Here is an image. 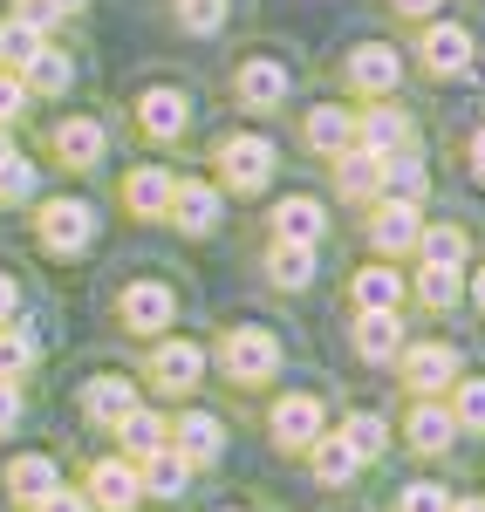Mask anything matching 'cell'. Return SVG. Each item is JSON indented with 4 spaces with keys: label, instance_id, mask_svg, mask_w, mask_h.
I'll list each match as a JSON object with an SVG mask.
<instances>
[{
    "label": "cell",
    "instance_id": "cell-17",
    "mask_svg": "<svg viewBox=\"0 0 485 512\" xmlns=\"http://www.w3.org/2000/svg\"><path fill=\"white\" fill-rule=\"evenodd\" d=\"M55 485H62V472H55L48 458H14V472H7V492H14V506H41Z\"/></svg>",
    "mask_w": 485,
    "mask_h": 512
},
{
    "label": "cell",
    "instance_id": "cell-13",
    "mask_svg": "<svg viewBox=\"0 0 485 512\" xmlns=\"http://www.w3.org/2000/svg\"><path fill=\"white\" fill-rule=\"evenodd\" d=\"M144 492H158V499H178V492H185V485H192V458H185V451H171V444H158V451H151V458H144Z\"/></svg>",
    "mask_w": 485,
    "mask_h": 512
},
{
    "label": "cell",
    "instance_id": "cell-22",
    "mask_svg": "<svg viewBox=\"0 0 485 512\" xmlns=\"http://www.w3.org/2000/svg\"><path fill=\"white\" fill-rule=\"evenodd\" d=\"M383 192L397 198V205H417V198H424V164H417V151H390V158H383Z\"/></svg>",
    "mask_w": 485,
    "mask_h": 512
},
{
    "label": "cell",
    "instance_id": "cell-42",
    "mask_svg": "<svg viewBox=\"0 0 485 512\" xmlns=\"http://www.w3.org/2000/svg\"><path fill=\"white\" fill-rule=\"evenodd\" d=\"M397 512H451V499L438 492V485H410L404 499H397Z\"/></svg>",
    "mask_w": 485,
    "mask_h": 512
},
{
    "label": "cell",
    "instance_id": "cell-49",
    "mask_svg": "<svg viewBox=\"0 0 485 512\" xmlns=\"http://www.w3.org/2000/svg\"><path fill=\"white\" fill-rule=\"evenodd\" d=\"M472 301H479V315H485V267H479V280H472Z\"/></svg>",
    "mask_w": 485,
    "mask_h": 512
},
{
    "label": "cell",
    "instance_id": "cell-18",
    "mask_svg": "<svg viewBox=\"0 0 485 512\" xmlns=\"http://www.w3.org/2000/svg\"><path fill=\"white\" fill-rule=\"evenodd\" d=\"M369 239H376V253H404V246H417V205H383L376 212V226H369Z\"/></svg>",
    "mask_w": 485,
    "mask_h": 512
},
{
    "label": "cell",
    "instance_id": "cell-34",
    "mask_svg": "<svg viewBox=\"0 0 485 512\" xmlns=\"http://www.w3.org/2000/svg\"><path fill=\"white\" fill-rule=\"evenodd\" d=\"M417 239H424V267H465V233L458 226H431Z\"/></svg>",
    "mask_w": 485,
    "mask_h": 512
},
{
    "label": "cell",
    "instance_id": "cell-20",
    "mask_svg": "<svg viewBox=\"0 0 485 512\" xmlns=\"http://www.w3.org/2000/svg\"><path fill=\"white\" fill-rule=\"evenodd\" d=\"M308 144L328 151V158H335V151H349V144H356V117H349V110H335V103L308 110Z\"/></svg>",
    "mask_w": 485,
    "mask_h": 512
},
{
    "label": "cell",
    "instance_id": "cell-3",
    "mask_svg": "<svg viewBox=\"0 0 485 512\" xmlns=\"http://www.w3.org/2000/svg\"><path fill=\"white\" fill-rule=\"evenodd\" d=\"M178 315V294L164 287V280H137V287H123V328L130 335H164Z\"/></svg>",
    "mask_w": 485,
    "mask_h": 512
},
{
    "label": "cell",
    "instance_id": "cell-43",
    "mask_svg": "<svg viewBox=\"0 0 485 512\" xmlns=\"http://www.w3.org/2000/svg\"><path fill=\"white\" fill-rule=\"evenodd\" d=\"M14 14H21V21H35V28H48V21H62V7H55V0H21Z\"/></svg>",
    "mask_w": 485,
    "mask_h": 512
},
{
    "label": "cell",
    "instance_id": "cell-44",
    "mask_svg": "<svg viewBox=\"0 0 485 512\" xmlns=\"http://www.w3.org/2000/svg\"><path fill=\"white\" fill-rule=\"evenodd\" d=\"M35 512H89V499H76V492H62V485H55V492H48Z\"/></svg>",
    "mask_w": 485,
    "mask_h": 512
},
{
    "label": "cell",
    "instance_id": "cell-37",
    "mask_svg": "<svg viewBox=\"0 0 485 512\" xmlns=\"http://www.w3.org/2000/svg\"><path fill=\"white\" fill-rule=\"evenodd\" d=\"M28 198H35V164L0 158V205H28Z\"/></svg>",
    "mask_w": 485,
    "mask_h": 512
},
{
    "label": "cell",
    "instance_id": "cell-29",
    "mask_svg": "<svg viewBox=\"0 0 485 512\" xmlns=\"http://www.w3.org/2000/svg\"><path fill=\"white\" fill-rule=\"evenodd\" d=\"M451 431H458V424H451L445 403H417V410H410V444H417V451H445Z\"/></svg>",
    "mask_w": 485,
    "mask_h": 512
},
{
    "label": "cell",
    "instance_id": "cell-33",
    "mask_svg": "<svg viewBox=\"0 0 485 512\" xmlns=\"http://www.w3.org/2000/svg\"><path fill=\"white\" fill-rule=\"evenodd\" d=\"M69 76H76V69H69V55H55V48H41L35 62H28V89H41V96H55V89H69Z\"/></svg>",
    "mask_w": 485,
    "mask_h": 512
},
{
    "label": "cell",
    "instance_id": "cell-8",
    "mask_svg": "<svg viewBox=\"0 0 485 512\" xmlns=\"http://www.w3.org/2000/svg\"><path fill=\"white\" fill-rule=\"evenodd\" d=\"M397 76H404V62H397V48H390V41H363V48L349 55V82L369 89V96L397 89Z\"/></svg>",
    "mask_w": 485,
    "mask_h": 512
},
{
    "label": "cell",
    "instance_id": "cell-4",
    "mask_svg": "<svg viewBox=\"0 0 485 512\" xmlns=\"http://www.w3.org/2000/svg\"><path fill=\"white\" fill-rule=\"evenodd\" d=\"M219 171L233 178V192H260V185L274 178V144H267V137H233V144L219 151Z\"/></svg>",
    "mask_w": 485,
    "mask_h": 512
},
{
    "label": "cell",
    "instance_id": "cell-52",
    "mask_svg": "<svg viewBox=\"0 0 485 512\" xmlns=\"http://www.w3.org/2000/svg\"><path fill=\"white\" fill-rule=\"evenodd\" d=\"M0 158H14V144H7V130H0Z\"/></svg>",
    "mask_w": 485,
    "mask_h": 512
},
{
    "label": "cell",
    "instance_id": "cell-35",
    "mask_svg": "<svg viewBox=\"0 0 485 512\" xmlns=\"http://www.w3.org/2000/svg\"><path fill=\"white\" fill-rule=\"evenodd\" d=\"M451 424H458V431H485V376H472V383L451 390Z\"/></svg>",
    "mask_w": 485,
    "mask_h": 512
},
{
    "label": "cell",
    "instance_id": "cell-31",
    "mask_svg": "<svg viewBox=\"0 0 485 512\" xmlns=\"http://www.w3.org/2000/svg\"><path fill=\"white\" fill-rule=\"evenodd\" d=\"M342 444H349V451H356V458H383V444H390V424H383V417H376V410H356V417H349V424H342Z\"/></svg>",
    "mask_w": 485,
    "mask_h": 512
},
{
    "label": "cell",
    "instance_id": "cell-10",
    "mask_svg": "<svg viewBox=\"0 0 485 512\" xmlns=\"http://www.w3.org/2000/svg\"><path fill=\"white\" fill-rule=\"evenodd\" d=\"M82 410H89L96 424H117L123 410H137V383H130V376H89V383H82Z\"/></svg>",
    "mask_w": 485,
    "mask_h": 512
},
{
    "label": "cell",
    "instance_id": "cell-24",
    "mask_svg": "<svg viewBox=\"0 0 485 512\" xmlns=\"http://www.w3.org/2000/svg\"><path fill=\"white\" fill-rule=\"evenodd\" d=\"M137 123H144L151 137H178V130H185V96H178V89H151V96L137 103Z\"/></svg>",
    "mask_w": 485,
    "mask_h": 512
},
{
    "label": "cell",
    "instance_id": "cell-2",
    "mask_svg": "<svg viewBox=\"0 0 485 512\" xmlns=\"http://www.w3.org/2000/svg\"><path fill=\"white\" fill-rule=\"evenodd\" d=\"M89 226H96V219H89L82 198H48V205H41V246L62 253V260L89 246Z\"/></svg>",
    "mask_w": 485,
    "mask_h": 512
},
{
    "label": "cell",
    "instance_id": "cell-45",
    "mask_svg": "<svg viewBox=\"0 0 485 512\" xmlns=\"http://www.w3.org/2000/svg\"><path fill=\"white\" fill-rule=\"evenodd\" d=\"M21 424V396H14V383H0V431H14Z\"/></svg>",
    "mask_w": 485,
    "mask_h": 512
},
{
    "label": "cell",
    "instance_id": "cell-28",
    "mask_svg": "<svg viewBox=\"0 0 485 512\" xmlns=\"http://www.w3.org/2000/svg\"><path fill=\"white\" fill-rule=\"evenodd\" d=\"M274 233L315 246V233H322V205H315V198H281V205H274Z\"/></svg>",
    "mask_w": 485,
    "mask_h": 512
},
{
    "label": "cell",
    "instance_id": "cell-25",
    "mask_svg": "<svg viewBox=\"0 0 485 512\" xmlns=\"http://www.w3.org/2000/svg\"><path fill=\"white\" fill-rule=\"evenodd\" d=\"M308 451H315V478H322V485H349V478L363 472V458H356L342 437H315Z\"/></svg>",
    "mask_w": 485,
    "mask_h": 512
},
{
    "label": "cell",
    "instance_id": "cell-38",
    "mask_svg": "<svg viewBox=\"0 0 485 512\" xmlns=\"http://www.w3.org/2000/svg\"><path fill=\"white\" fill-rule=\"evenodd\" d=\"M178 21H185L192 35H212V28L226 21V0H178Z\"/></svg>",
    "mask_w": 485,
    "mask_h": 512
},
{
    "label": "cell",
    "instance_id": "cell-30",
    "mask_svg": "<svg viewBox=\"0 0 485 512\" xmlns=\"http://www.w3.org/2000/svg\"><path fill=\"white\" fill-rule=\"evenodd\" d=\"M117 437H123V451H130V458H151V451L164 444V417H151V410H123Z\"/></svg>",
    "mask_w": 485,
    "mask_h": 512
},
{
    "label": "cell",
    "instance_id": "cell-50",
    "mask_svg": "<svg viewBox=\"0 0 485 512\" xmlns=\"http://www.w3.org/2000/svg\"><path fill=\"white\" fill-rule=\"evenodd\" d=\"M451 512H485V499H458V506H451Z\"/></svg>",
    "mask_w": 485,
    "mask_h": 512
},
{
    "label": "cell",
    "instance_id": "cell-32",
    "mask_svg": "<svg viewBox=\"0 0 485 512\" xmlns=\"http://www.w3.org/2000/svg\"><path fill=\"white\" fill-rule=\"evenodd\" d=\"M363 144L376 151V158H390V151L410 144V123L397 117V110H376V117H363Z\"/></svg>",
    "mask_w": 485,
    "mask_h": 512
},
{
    "label": "cell",
    "instance_id": "cell-46",
    "mask_svg": "<svg viewBox=\"0 0 485 512\" xmlns=\"http://www.w3.org/2000/svg\"><path fill=\"white\" fill-rule=\"evenodd\" d=\"M14 308H21V287L0 274V321H14Z\"/></svg>",
    "mask_w": 485,
    "mask_h": 512
},
{
    "label": "cell",
    "instance_id": "cell-26",
    "mask_svg": "<svg viewBox=\"0 0 485 512\" xmlns=\"http://www.w3.org/2000/svg\"><path fill=\"white\" fill-rule=\"evenodd\" d=\"M35 55H41V28L35 21H21V14L0 21V69H28Z\"/></svg>",
    "mask_w": 485,
    "mask_h": 512
},
{
    "label": "cell",
    "instance_id": "cell-9",
    "mask_svg": "<svg viewBox=\"0 0 485 512\" xmlns=\"http://www.w3.org/2000/svg\"><path fill=\"white\" fill-rule=\"evenodd\" d=\"M171 226L178 233H212V219H219V192L212 185H171Z\"/></svg>",
    "mask_w": 485,
    "mask_h": 512
},
{
    "label": "cell",
    "instance_id": "cell-15",
    "mask_svg": "<svg viewBox=\"0 0 485 512\" xmlns=\"http://www.w3.org/2000/svg\"><path fill=\"white\" fill-rule=\"evenodd\" d=\"M55 158H62V164H76V171H89V164L103 158V123L69 117L62 130H55Z\"/></svg>",
    "mask_w": 485,
    "mask_h": 512
},
{
    "label": "cell",
    "instance_id": "cell-40",
    "mask_svg": "<svg viewBox=\"0 0 485 512\" xmlns=\"http://www.w3.org/2000/svg\"><path fill=\"white\" fill-rule=\"evenodd\" d=\"M417 287H424V301H431V308H451V301H458V267H424Z\"/></svg>",
    "mask_w": 485,
    "mask_h": 512
},
{
    "label": "cell",
    "instance_id": "cell-47",
    "mask_svg": "<svg viewBox=\"0 0 485 512\" xmlns=\"http://www.w3.org/2000/svg\"><path fill=\"white\" fill-rule=\"evenodd\" d=\"M472 171H479V178H485V130H479V137H472Z\"/></svg>",
    "mask_w": 485,
    "mask_h": 512
},
{
    "label": "cell",
    "instance_id": "cell-19",
    "mask_svg": "<svg viewBox=\"0 0 485 512\" xmlns=\"http://www.w3.org/2000/svg\"><path fill=\"white\" fill-rule=\"evenodd\" d=\"M267 274L281 280V287H308V280H315V246H308V239H274Z\"/></svg>",
    "mask_w": 485,
    "mask_h": 512
},
{
    "label": "cell",
    "instance_id": "cell-5",
    "mask_svg": "<svg viewBox=\"0 0 485 512\" xmlns=\"http://www.w3.org/2000/svg\"><path fill=\"white\" fill-rule=\"evenodd\" d=\"M89 499H96L103 512H130L137 499H144V478H137L130 458H103V465L89 472Z\"/></svg>",
    "mask_w": 485,
    "mask_h": 512
},
{
    "label": "cell",
    "instance_id": "cell-6",
    "mask_svg": "<svg viewBox=\"0 0 485 512\" xmlns=\"http://www.w3.org/2000/svg\"><path fill=\"white\" fill-rule=\"evenodd\" d=\"M315 437H322V403H315V396H281V403H274V444L308 451Z\"/></svg>",
    "mask_w": 485,
    "mask_h": 512
},
{
    "label": "cell",
    "instance_id": "cell-23",
    "mask_svg": "<svg viewBox=\"0 0 485 512\" xmlns=\"http://www.w3.org/2000/svg\"><path fill=\"white\" fill-rule=\"evenodd\" d=\"M171 171H158V164H144V171H130V212L137 219H158L164 205H171Z\"/></svg>",
    "mask_w": 485,
    "mask_h": 512
},
{
    "label": "cell",
    "instance_id": "cell-41",
    "mask_svg": "<svg viewBox=\"0 0 485 512\" xmlns=\"http://www.w3.org/2000/svg\"><path fill=\"white\" fill-rule=\"evenodd\" d=\"M21 103H28V82H21V69H0V123L21 117Z\"/></svg>",
    "mask_w": 485,
    "mask_h": 512
},
{
    "label": "cell",
    "instance_id": "cell-14",
    "mask_svg": "<svg viewBox=\"0 0 485 512\" xmlns=\"http://www.w3.org/2000/svg\"><path fill=\"white\" fill-rule=\"evenodd\" d=\"M397 342H404L397 308H363V321H356V349H363L369 362H390V355H397Z\"/></svg>",
    "mask_w": 485,
    "mask_h": 512
},
{
    "label": "cell",
    "instance_id": "cell-7",
    "mask_svg": "<svg viewBox=\"0 0 485 512\" xmlns=\"http://www.w3.org/2000/svg\"><path fill=\"white\" fill-rule=\"evenodd\" d=\"M404 376H410V390H451L458 383V349L451 342H424V349H410L404 355Z\"/></svg>",
    "mask_w": 485,
    "mask_h": 512
},
{
    "label": "cell",
    "instance_id": "cell-48",
    "mask_svg": "<svg viewBox=\"0 0 485 512\" xmlns=\"http://www.w3.org/2000/svg\"><path fill=\"white\" fill-rule=\"evenodd\" d=\"M397 7H404V14H431L438 0H397Z\"/></svg>",
    "mask_w": 485,
    "mask_h": 512
},
{
    "label": "cell",
    "instance_id": "cell-1",
    "mask_svg": "<svg viewBox=\"0 0 485 512\" xmlns=\"http://www.w3.org/2000/svg\"><path fill=\"white\" fill-rule=\"evenodd\" d=\"M219 369H226L233 383H267V376L281 369V342H274L267 328H233L226 349H219Z\"/></svg>",
    "mask_w": 485,
    "mask_h": 512
},
{
    "label": "cell",
    "instance_id": "cell-27",
    "mask_svg": "<svg viewBox=\"0 0 485 512\" xmlns=\"http://www.w3.org/2000/svg\"><path fill=\"white\" fill-rule=\"evenodd\" d=\"M335 158H342V198H369L376 192V185H383V158H376V151H335Z\"/></svg>",
    "mask_w": 485,
    "mask_h": 512
},
{
    "label": "cell",
    "instance_id": "cell-51",
    "mask_svg": "<svg viewBox=\"0 0 485 512\" xmlns=\"http://www.w3.org/2000/svg\"><path fill=\"white\" fill-rule=\"evenodd\" d=\"M55 7H62V14H76V7H89V0H55Z\"/></svg>",
    "mask_w": 485,
    "mask_h": 512
},
{
    "label": "cell",
    "instance_id": "cell-12",
    "mask_svg": "<svg viewBox=\"0 0 485 512\" xmlns=\"http://www.w3.org/2000/svg\"><path fill=\"white\" fill-rule=\"evenodd\" d=\"M151 376H158L164 390H192V383L205 376L199 342H158V362H151Z\"/></svg>",
    "mask_w": 485,
    "mask_h": 512
},
{
    "label": "cell",
    "instance_id": "cell-36",
    "mask_svg": "<svg viewBox=\"0 0 485 512\" xmlns=\"http://www.w3.org/2000/svg\"><path fill=\"white\" fill-rule=\"evenodd\" d=\"M397 294H404V280L390 274V267H369V274H356V301H363V308H397Z\"/></svg>",
    "mask_w": 485,
    "mask_h": 512
},
{
    "label": "cell",
    "instance_id": "cell-16",
    "mask_svg": "<svg viewBox=\"0 0 485 512\" xmlns=\"http://www.w3.org/2000/svg\"><path fill=\"white\" fill-rule=\"evenodd\" d=\"M240 103L246 110H274V103H287V69L281 62H246L240 69Z\"/></svg>",
    "mask_w": 485,
    "mask_h": 512
},
{
    "label": "cell",
    "instance_id": "cell-21",
    "mask_svg": "<svg viewBox=\"0 0 485 512\" xmlns=\"http://www.w3.org/2000/svg\"><path fill=\"white\" fill-rule=\"evenodd\" d=\"M219 444H226V431H219V417H205V410H192V417H178V444H171V451H185L192 465H205V458H219Z\"/></svg>",
    "mask_w": 485,
    "mask_h": 512
},
{
    "label": "cell",
    "instance_id": "cell-11",
    "mask_svg": "<svg viewBox=\"0 0 485 512\" xmlns=\"http://www.w3.org/2000/svg\"><path fill=\"white\" fill-rule=\"evenodd\" d=\"M424 62H431L438 76H465V69H472V35H465V28H445V21L424 28Z\"/></svg>",
    "mask_w": 485,
    "mask_h": 512
},
{
    "label": "cell",
    "instance_id": "cell-39",
    "mask_svg": "<svg viewBox=\"0 0 485 512\" xmlns=\"http://www.w3.org/2000/svg\"><path fill=\"white\" fill-rule=\"evenodd\" d=\"M28 362H35V342L28 335H0V383L28 376Z\"/></svg>",
    "mask_w": 485,
    "mask_h": 512
}]
</instances>
